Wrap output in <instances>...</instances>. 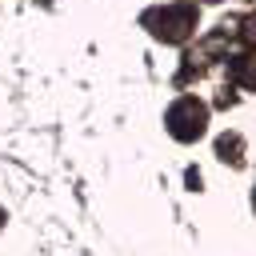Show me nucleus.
I'll list each match as a JSON object with an SVG mask.
<instances>
[{
	"label": "nucleus",
	"instance_id": "nucleus-7",
	"mask_svg": "<svg viewBox=\"0 0 256 256\" xmlns=\"http://www.w3.org/2000/svg\"><path fill=\"white\" fill-rule=\"evenodd\" d=\"M0 224H4V220H0Z\"/></svg>",
	"mask_w": 256,
	"mask_h": 256
},
{
	"label": "nucleus",
	"instance_id": "nucleus-2",
	"mask_svg": "<svg viewBox=\"0 0 256 256\" xmlns=\"http://www.w3.org/2000/svg\"><path fill=\"white\" fill-rule=\"evenodd\" d=\"M164 124H168V132H172L176 140H200V136H204V124H208V108H204L196 96H180V100L168 108Z\"/></svg>",
	"mask_w": 256,
	"mask_h": 256
},
{
	"label": "nucleus",
	"instance_id": "nucleus-4",
	"mask_svg": "<svg viewBox=\"0 0 256 256\" xmlns=\"http://www.w3.org/2000/svg\"><path fill=\"white\" fill-rule=\"evenodd\" d=\"M240 152H244V140H240L236 132H228V136H220V140H216V156H220L224 164H240V160H244Z\"/></svg>",
	"mask_w": 256,
	"mask_h": 256
},
{
	"label": "nucleus",
	"instance_id": "nucleus-6",
	"mask_svg": "<svg viewBox=\"0 0 256 256\" xmlns=\"http://www.w3.org/2000/svg\"><path fill=\"white\" fill-rule=\"evenodd\" d=\"M252 204H256V192H252Z\"/></svg>",
	"mask_w": 256,
	"mask_h": 256
},
{
	"label": "nucleus",
	"instance_id": "nucleus-1",
	"mask_svg": "<svg viewBox=\"0 0 256 256\" xmlns=\"http://www.w3.org/2000/svg\"><path fill=\"white\" fill-rule=\"evenodd\" d=\"M144 24L152 28L156 40H164V44H180V40H188L192 28H196V4L152 8V12H144Z\"/></svg>",
	"mask_w": 256,
	"mask_h": 256
},
{
	"label": "nucleus",
	"instance_id": "nucleus-3",
	"mask_svg": "<svg viewBox=\"0 0 256 256\" xmlns=\"http://www.w3.org/2000/svg\"><path fill=\"white\" fill-rule=\"evenodd\" d=\"M228 76L244 88H256V56H232L228 60Z\"/></svg>",
	"mask_w": 256,
	"mask_h": 256
},
{
	"label": "nucleus",
	"instance_id": "nucleus-5",
	"mask_svg": "<svg viewBox=\"0 0 256 256\" xmlns=\"http://www.w3.org/2000/svg\"><path fill=\"white\" fill-rule=\"evenodd\" d=\"M240 40H244L248 48H256V12H248V16L240 20Z\"/></svg>",
	"mask_w": 256,
	"mask_h": 256
}]
</instances>
